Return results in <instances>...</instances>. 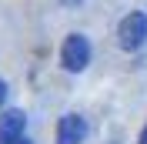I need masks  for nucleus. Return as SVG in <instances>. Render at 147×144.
Returning a JSON list of instances; mask_svg holds the SVG:
<instances>
[{"label":"nucleus","instance_id":"nucleus-1","mask_svg":"<svg viewBox=\"0 0 147 144\" xmlns=\"http://www.w3.org/2000/svg\"><path fill=\"white\" fill-rule=\"evenodd\" d=\"M147 40V14L144 10H130L117 27V44L124 50H140Z\"/></svg>","mask_w":147,"mask_h":144},{"label":"nucleus","instance_id":"nucleus-2","mask_svg":"<svg viewBox=\"0 0 147 144\" xmlns=\"http://www.w3.org/2000/svg\"><path fill=\"white\" fill-rule=\"evenodd\" d=\"M60 64H64V71L70 74H80L87 64H90V40L84 34H70L60 47Z\"/></svg>","mask_w":147,"mask_h":144},{"label":"nucleus","instance_id":"nucleus-3","mask_svg":"<svg viewBox=\"0 0 147 144\" xmlns=\"http://www.w3.org/2000/svg\"><path fill=\"white\" fill-rule=\"evenodd\" d=\"M24 131H27V114L17 107H10L0 114V144H13L17 137H24Z\"/></svg>","mask_w":147,"mask_h":144},{"label":"nucleus","instance_id":"nucleus-4","mask_svg":"<svg viewBox=\"0 0 147 144\" xmlns=\"http://www.w3.org/2000/svg\"><path fill=\"white\" fill-rule=\"evenodd\" d=\"M87 137V124H84V117L77 114H64L57 121V144H84Z\"/></svg>","mask_w":147,"mask_h":144},{"label":"nucleus","instance_id":"nucleus-5","mask_svg":"<svg viewBox=\"0 0 147 144\" xmlns=\"http://www.w3.org/2000/svg\"><path fill=\"white\" fill-rule=\"evenodd\" d=\"M3 101H7V81H0V107H3Z\"/></svg>","mask_w":147,"mask_h":144},{"label":"nucleus","instance_id":"nucleus-6","mask_svg":"<svg viewBox=\"0 0 147 144\" xmlns=\"http://www.w3.org/2000/svg\"><path fill=\"white\" fill-rule=\"evenodd\" d=\"M137 144H147V127L140 131V137H137Z\"/></svg>","mask_w":147,"mask_h":144},{"label":"nucleus","instance_id":"nucleus-7","mask_svg":"<svg viewBox=\"0 0 147 144\" xmlns=\"http://www.w3.org/2000/svg\"><path fill=\"white\" fill-rule=\"evenodd\" d=\"M13 144H30V141H27V137H17V141H13Z\"/></svg>","mask_w":147,"mask_h":144},{"label":"nucleus","instance_id":"nucleus-8","mask_svg":"<svg viewBox=\"0 0 147 144\" xmlns=\"http://www.w3.org/2000/svg\"><path fill=\"white\" fill-rule=\"evenodd\" d=\"M64 3H80V0H64Z\"/></svg>","mask_w":147,"mask_h":144}]
</instances>
